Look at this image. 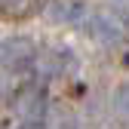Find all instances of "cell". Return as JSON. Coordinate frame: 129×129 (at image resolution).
I'll use <instances>...</instances> for the list:
<instances>
[{"label":"cell","instance_id":"obj_1","mask_svg":"<svg viewBox=\"0 0 129 129\" xmlns=\"http://www.w3.org/2000/svg\"><path fill=\"white\" fill-rule=\"evenodd\" d=\"M34 58V43L28 37H9L0 43V64L3 68H25Z\"/></svg>","mask_w":129,"mask_h":129},{"label":"cell","instance_id":"obj_2","mask_svg":"<svg viewBox=\"0 0 129 129\" xmlns=\"http://www.w3.org/2000/svg\"><path fill=\"white\" fill-rule=\"evenodd\" d=\"M89 31H92V37L102 46H117L123 40V28L117 25V19H111V15H92Z\"/></svg>","mask_w":129,"mask_h":129},{"label":"cell","instance_id":"obj_3","mask_svg":"<svg viewBox=\"0 0 129 129\" xmlns=\"http://www.w3.org/2000/svg\"><path fill=\"white\" fill-rule=\"evenodd\" d=\"M46 15H49L52 22H58V25H74L80 15H83V6H80L77 0H52Z\"/></svg>","mask_w":129,"mask_h":129},{"label":"cell","instance_id":"obj_4","mask_svg":"<svg viewBox=\"0 0 129 129\" xmlns=\"http://www.w3.org/2000/svg\"><path fill=\"white\" fill-rule=\"evenodd\" d=\"M40 3H43V0H0V15L19 22V19H28Z\"/></svg>","mask_w":129,"mask_h":129},{"label":"cell","instance_id":"obj_5","mask_svg":"<svg viewBox=\"0 0 129 129\" xmlns=\"http://www.w3.org/2000/svg\"><path fill=\"white\" fill-rule=\"evenodd\" d=\"M117 111L123 117H129V83L120 86V92H117Z\"/></svg>","mask_w":129,"mask_h":129}]
</instances>
